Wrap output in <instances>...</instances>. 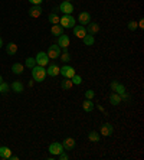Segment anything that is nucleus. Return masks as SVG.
Instances as JSON below:
<instances>
[{
    "label": "nucleus",
    "instance_id": "4c0bfd02",
    "mask_svg": "<svg viewBox=\"0 0 144 160\" xmlns=\"http://www.w3.org/2000/svg\"><path fill=\"white\" fill-rule=\"evenodd\" d=\"M56 12H59V8L56 6V8H53V10H52V13H56Z\"/></svg>",
    "mask_w": 144,
    "mask_h": 160
},
{
    "label": "nucleus",
    "instance_id": "0eeeda50",
    "mask_svg": "<svg viewBox=\"0 0 144 160\" xmlns=\"http://www.w3.org/2000/svg\"><path fill=\"white\" fill-rule=\"evenodd\" d=\"M59 74L62 75L63 78H69L71 79L75 74H77V72H75V68L74 67H71V65H67V63H65V65H63V67L59 69Z\"/></svg>",
    "mask_w": 144,
    "mask_h": 160
},
{
    "label": "nucleus",
    "instance_id": "423d86ee",
    "mask_svg": "<svg viewBox=\"0 0 144 160\" xmlns=\"http://www.w3.org/2000/svg\"><path fill=\"white\" fill-rule=\"evenodd\" d=\"M69 43H71V39H69V36H68V35L62 33V35H59V36H58V42H56V45H58L62 51H68Z\"/></svg>",
    "mask_w": 144,
    "mask_h": 160
},
{
    "label": "nucleus",
    "instance_id": "72a5a7b5",
    "mask_svg": "<svg viewBox=\"0 0 144 160\" xmlns=\"http://www.w3.org/2000/svg\"><path fill=\"white\" fill-rule=\"evenodd\" d=\"M56 157H58L59 160H68V159H69V156H68V153L65 152V150H63V152H61Z\"/></svg>",
    "mask_w": 144,
    "mask_h": 160
},
{
    "label": "nucleus",
    "instance_id": "412c9836",
    "mask_svg": "<svg viewBox=\"0 0 144 160\" xmlns=\"http://www.w3.org/2000/svg\"><path fill=\"white\" fill-rule=\"evenodd\" d=\"M121 97H120L118 94L117 92H114V91H112V92L110 94V102L112 105H118V104H121Z\"/></svg>",
    "mask_w": 144,
    "mask_h": 160
},
{
    "label": "nucleus",
    "instance_id": "dca6fc26",
    "mask_svg": "<svg viewBox=\"0 0 144 160\" xmlns=\"http://www.w3.org/2000/svg\"><path fill=\"white\" fill-rule=\"evenodd\" d=\"M62 146H63V150H74L75 149V138L72 137H67L65 140L62 142Z\"/></svg>",
    "mask_w": 144,
    "mask_h": 160
},
{
    "label": "nucleus",
    "instance_id": "6e6552de",
    "mask_svg": "<svg viewBox=\"0 0 144 160\" xmlns=\"http://www.w3.org/2000/svg\"><path fill=\"white\" fill-rule=\"evenodd\" d=\"M49 153H51L52 156H58L61 152H63V146L62 143H58V142H53L49 144Z\"/></svg>",
    "mask_w": 144,
    "mask_h": 160
},
{
    "label": "nucleus",
    "instance_id": "b1692460",
    "mask_svg": "<svg viewBox=\"0 0 144 160\" xmlns=\"http://www.w3.org/2000/svg\"><path fill=\"white\" fill-rule=\"evenodd\" d=\"M23 68H25V65L16 62V63H13V65H12V72H13V74H16V75H20L23 72Z\"/></svg>",
    "mask_w": 144,
    "mask_h": 160
},
{
    "label": "nucleus",
    "instance_id": "39448f33",
    "mask_svg": "<svg viewBox=\"0 0 144 160\" xmlns=\"http://www.w3.org/2000/svg\"><path fill=\"white\" fill-rule=\"evenodd\" d=\"M46 53H48V56H49V59H58L61 56V53H62V49L58 46V45H51L48 48V51H46Z\"/></svg>",
    "mask_w": 144,
    "mask_h": 160
},
{
    "label": "nucleus",
    "instance_id": "7c9ffc66",
    "mask_svg": "<svg viewBox=\"0 0 144 160\" xmlns=\"http://www.w3.org/2000/svg\"><path fill=\"white\" fill-rule=\"evenodd\" d=\"M59 58H61V59H62L65 63H68V62L71 61V55H69V52H68V51H63V53H61Z\"/></svg>",
    "mask_w": 144,
    "mask_h": 160
},
{
    "label": "nucleus",
    "instance_id": "c9c22d12",
    "mask_svg": "<svg viewBox=\"0 0 144 160\" xmlns=\"http://www.w3.org/2000/svg\"><path fill=\"white\" fill-rule=\"evenodd\" d=\"M137 25H138V28H141V29H143V28H144V19H140V22L137 23Z\"/></svg>",
    "mask_w": 144,
    "mask_h": 160
},
{
    "label": "nucleus",
    "instance_id": "f8f14e48",
    "mask_svg": "<svg viewBox=\"0 0 144 160\" xmlns=\"http://www.w3.org/2000/svg\"><path fill=\"white\" fill-rule=\"evenodd\" d=\"M100 32V25L98 23H95V22H89L88 25H87V33L88 35H97Z\"/></svg>",
    "mask_w": 144,
    "mask_h": 160
},
{
    "label": "nucleus",
    "instance_id": "9b49d317",
    "mask_svg": "<svg viewBox=\"0 0 144 160\" xmlns=\"http://www.w3.org/2000/svg\"><path fill=\"white\" fill-rule=\"evenodd\" d=\"M78 22L81 23L82 26H87V25L91 22V15H89L88 12H81L79 16H78Z\"/></svg>",
    "mask_w": 144,
    "mask_h": 160
},
{
    "label": "nucleus",
    "instance_id": "1a4fd4ad",
    "mask_svg": "<svg viewBox=\"0 0 144 160\" xmlns=\"http://www.w3.org/2000/svg\"><path fill=\"white\" fill-rule=\"evenodd\" d=\"M58 8H59V12H62L63 15H72V12H74V4L71 2H62Z\"/></svg>",
    "mask_w": 144,
    "mask_h": 160
},
{
    "label": "nucleus",
    "instance_id": "a211bd4d",
    "mask_svg": "<svg viewBox=\"0 0 144 160\" xmlns=\"http://www.w3.org/2000/svg\"><path fill=\"white\" fill-rule=\"evenodd\" d=\"M10 88H12V91H13V92L20 94V92H23L25 87H23V84L20 81H13V82H12V85H10Z\"/></svg>",
    "mask_w": 144,
    "mask_h": 160
},
{
    "label": "nucleus",
    "instance_id": "6ab92c4d",
    "mask_svg": "<svg viewBox=\"0 0 144 160\" xmlns=\"http://www.w3.org/2000/svg\"><path fill=\"white\" fill-rule=\"evenodd\" d=\"M82 108H84L85 112H91L94 108H95V105H94L92 100H87V98H85V101L82 102Z\"/></svg>",
    "mask_w": 144,
    "mask_h": 160
},
{
    "label": "nucleus",
    "instance_id": "c756f323",
    "mask_svg": "<svg viewBox=\"0 0 144 160\" xmlns=\"http://www.w3.org/2000/svg\"><path fill=\"white\" fill-rule=\"evenodd\" d=\"M7 92H9V84L2 81L0 82V94H7Z\"/></svg>",
    "mask_w": 144,
    "mask_h": 160
},
{
    "label": "nucleus",
    "instance_id": "ddd939ff",
    "mask_svg": "<svg viewBox=\"0 0 144 160\" xmlns=\"http://www.w3.org/2000/svg\"><path fill=\"white\" fill-rule=\"evenodd\" d=\"M42 12L43 10H42L41 4H35V6H32V8L29 9V16L30 18H33V19H36L42 15Z\"/></svg>",
    "mask_w": 144,
    "mask_h": 160
},
{
    "label": "nucleus",
    "instance_id": "f257e3e1",
    "mask_svg": "<svg viewBox=\"0 0 144 160\" xmlns=\"http://www.w3.org/2000/svg\"><path fill=\"white\" fill-rule=\"evenodd\" d=\"M110 87H111V89H112L114 92H117L120 97H121V100H126V101L130 100L128 94H127V91H126V87L122 85V84H120L118 81H112L110 84Z\"/></svg>",
    "mask_w": 144,
    "mask_h": 160
},
{
    "label": "nucleus",
    "instance_id": "e433bc0d",
    "mask_svg": "<svg viewBox=\"0 0 144 160\" xmlns=\"http://www.w3.org/2000/svg\"><path fill=\"white\" fill-rule=\"evenodd\" d=\"M17 159H19L17 156H13V154H12V156H10V159H9V160H17Z\"/></svg>",
    "mask_w": 144,
    "mask_h": 160
},
{
    "label": "nucleus",
    "instance_id": "9d476101",
    "mask_svg": "<svg viewBox=\"0 0 144 160\" xmlns=\"http://www.w3.org/2000/svg\"><path fill=\"white\" fill-rule=\"evenodd\" d=\"M112 133H114V127H112V124H110V123L101 124V136H104V137H110V136H112Z\"/></svg>",
    "mask_w": 144,
    "mask_h": 160
},
{
    "label": "nucleus",
    "instance_id": "2eb2a0df",
    "mask_svg": "<svg viewBox=\"0 0 144 160\" xmlns=\"http://www.w3.org/2000/svg\"><path fill=\"white\" fill-rule=\"evenodd\" d=\"M72 30H74V35H75V36L79 38V39H82V38L87 35V28L82 26V25H79V26H77V25H75V26L72 28Z\"/></svg>",
    "mask_w": 144,
    "mask_h": 160
},
{
    "label": "nucleus",
    "instance_id": "f3484780",
    "mask_svg": "<svg viewBox=\"0 0 144 160\" xmlns=\"http://www.w3.org/2000/svg\"><path fill=\"white\" fill-rule=\"evenodd\" d=\"M10 156H12V150L9 149V147H6V146H2V147H0V159L9 160Z\"/></svg>",
    "mask_w": 144,
    "mask_h": 160
},
{
    "label": "nucleus",
    "instance_id": "5701e85b",
    "mask_svg": "<svg viewBox=\"0 0 144 160\" xmlns=\"http://www.w3.org/2000/svg\"><path fill=\"white\" fill-rule=\"evenodd\" d=\"M88 140L92 143H97L101 140V134L98 133V131H89L88 133Z\"/></svg>",
    "mask_w": 144,
    "mask_h": 160
},
{
    "label": "nucleus",
    "instance_id": "4be33fe9",
    "mask_svg": "<svg viewBox=\"0 0 144 160\" xmlns=\"http://www.w3.org/2000/svg\"><path fill=\"white\" fill-rule=\"evenodd\" d=\"M82 43L85 45V46H92L94 43H95V38L92 36V35H85L84 38H82Z\"/></svg>",
    "mask_w": 144,
    "mask_h": 160
},
{
    "label": "nucleus",
    "instance_id": "7ed1b4c3",
    "mask_svg": "<svg viewBox=\"0 0 144 160\" xmlns=\"http://www.w3.org/2000/svg\"><path fill=\"white\" fill-rule=\"evenodd\" d=\"M59 25L63 29H72V28L77 25V19L72 15H63L62 18L59 19Z\"/></svg>",
    "mask_w": 144,
    "mask_h": 160
},
{
    "label": "nucleus",
    "instance_id": "bb28decb",
    "mask_svg": "<svg viewBox=\"0 0 144 160\" xmlns=\"http://www.w3.org/2000/svg\"><path fill=\"white\" fill-rule=\"evenodd\" d=\"M59 16L56 15V13H49V16H48V20L52 23V25H56V23H59Z\"/></svg>",
    "mask_w": 144,
    "mask_h": 160
},
{
    "label": "nucleus",
    "instance_id": "4468645a",
    "mask_svg": "<svg viewBox=\"0 0 144 160\" xmlns=\"http://www.w3.org/2000/svg\"><path fill=\"white\" fill-rule=\"evenodd\" d=\"M59 69L61 68L58 67L56 63H49L48 69H46V75H49V77H56V75H59Z\"/></svg>",
    "mask_w": 144,
    "mask_h": 160
},
{
    "label": "nucleus",
    "instance_id": "c85d7f7f",
    "mask_svg": "<svg viewBox=\"0 0 144 160\" xmlns=\"http://www.w3.org/2000/svg\"><path fill=\"white\" fill-rule=\"evenodd\" d=\"M71 81H72V84H74V85H81V84H82V77H81V75L75 74L74 77L71 78Z\"/></svg>",
    "mask_w": 144,
    "mask_h": 160
},
{
    "label": "nucleus",
    "instance_id": "58836bf2",
    "mask_svg": "<svg viewBox=\"0 0 144 160\" xmlns=\"http://www.w3.org/2000/svg\"><path fill=\"white\" fill-rule=\"evenodd\" d=\"M98 110H100V111H105V110H104V107H102V105H98Z\"/></svg>",
    "mask_w": 144,
    "mask_h": 160
},
{
    "label": "nucleus",
    "instance_id": "a19ab883",
    "mask_svg": "<svg viewBox=\"0 0 144 160\" xmlns=\"http://www.w3.org/2000/svg\"><path fill=\"white\" fill-rule=\"evenodd\" d=\"M2 81H3V77H2V75H0V82H2Z\"/></svg>",
    "mask_w": 144,
    "mask_h": 160
},
{
    "label": "nucleus",
    "instance_id": "a878e982",
    "mask_svg": "<svg viewBox=\"0 0 144 160\" xmlns=\"http://www.w3.org/2000/svg\"><path fill=\"white\" fill-rule=\"evenodd\" d=\"M6 52H7V55H15V53L17 52V45L13 43V42L7 43L6 45Z\"/></svg>",
    "mask_w": 144,
    "mask_h": 160
},
{
    "label": "nucleus",
    "instance_id": "f704fd0d",
    "mask_svg": "<svg viewBox=\"0 0 144 160\" xmlns=\"http://www.w3.org/2000/svg\"><path fill=\"white\" fill-rule=\"evenodd\" d=\"M30 3H32V6H35V4H41L43 0H29Z\"/></svg>",
    "mask_w": 144,
    "mask_h": 160
},
{
    "label": "nucleus",
    "instance_id": "2f4dec72",
    "mask_svg": "<svg viewBox=\"0 0 144 160\" xmlns=\"http://www.w3.org/2000/svg\"><path fill=\"white\" fill-rule=\"evenodd\" d=\"M127 28H128L130 30H133V32H134V30L138 28V25H137V22H134V20H130V22L127 23Z\"/></svg>",
    "mask_w": 144,
    "mask_h": 160
},
{
    "label": "nucleus",
    "instance_id": "ea45409f",
    "mask_svg": "<svg viewBox=\"0 0 144 160\" xmlns=\"http://www.w3.org/2000/svg\"><path fill=\"white\" fill-rule=\"evenodd\" d=\"M2 46H3V39L0 38V48H2Z\"/></svg>",
    "mask_w": 144,
    "mask_h": 160
},
{
    "label": "nucleus",
    "instance_id": "473e14b6",
    "mask_svg": "<svg viewBox=\"0 0 144 160\" xmlns=\"http://www.w3.org/2000/svg\"><path fill=\"white\" fill-rule=\"evenodd\" d=\"M95 97V92H94L92 89H88V91H85V98L87 100H92Z\"/></svg>",
    "mask_w": 144,
    "mask_h": 160
},
{
    "label": "nucleus",
    "instance_id": "cd10ccee",
    "mask_svg": "<svg viewBox=\"0 0 144 160\" xmlns=\"http://www.w3.org/2000/svg\"><path fill=\"white\" fill-rule=\"evenodd\" d=\"M25 67H27V68H32L33 67H36V61H35V58H26V61H25Z\"/></svg>",
    "mask_w": 144,
    "mask_h": 160
},
{
    "label": "nucleus",
    "instance_id": "aec40b11",
    "mask_svg": "<svg viewBox=\"0 0 144 160\" xmlns=\"http://www.w3.org/2000/svg\"><path fill=\"white\" fill-rule=\"evenodd\" d=\"M51 33L53 35V36H59V35L63 33V28L61 26L59 23H56V25H52L51 28Z\"/></svg>",
    "mask_w": 144,
    "mask_h": 160
},
{
    "label": "nucleus",
    "instance_id": "20e7f679",
    "mask_svg": "<svg viewBox=\"0 0 144 160\" xmlns=\"http://www.w3.org/2000/svg\"><path fill=\"white\" fill-rule=\"evenodd\" d=\"M35 61H36V65H39V67H48L51 62L46 52H37V55L35 56Z\"/></svg>",
    "mask_w": 144,
    "mask_h": 160
},
{
    "label": "nucleus",
    "instance_id": "393cba45",
    "mask_svg": "<svg viewBox=\"0 0 144 160\" xmlns=\"http://www.w3.org/2000/svg\"><path fill=\"white\" fill-rule=\"evenodd\" d=\"M72 87H74V84L69 78H63V81H61V88L65 89V91H69Z\"/></svg>",
    "mask_w": 144,
    "mask_h": 160
},
{
    "label": "nucleus",
    "instance_id": "f03ea898",
    "mask_svg": "<svg viewBox=\"0 0 144 160\" xmlns=\"http://www.w3.org/2000/svg\"><path fill=\"white\" fill-rule=\"evenodd\" d=\"M32 78H33L35 82H43L45 78H46V69H45V67L36 65V67L32 68Z\"/></svg>",
    "mask_w": 144,
    "mask_h": 160
},
{
    "label": "nucleus",
    "instance_id": "79ce46f5",
    "mask_svg": "<svg viewBox=\"0 0 144 160\" xmlns=\"http://www.w3.org/2000/svg\"><path fill=\"white\" fill-rule=\"evenodd\" d=\"M63 2H71V0H63Z\"/></svg>",
    "mask_w": 144,
    "mask_h": 160
}]
</instances>
